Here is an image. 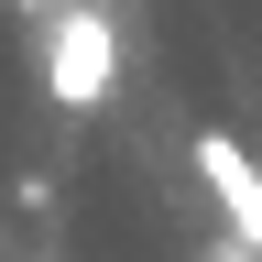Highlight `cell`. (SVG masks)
I'll return each instance as SVG.
<instances>
[{
	"label": "cell",
	"instance_id": "6da1fadb",
	"mask_svg": "<svg viewBox=\"0 0 262 262\" xmlns=\"http://www.w3.org/2000/svg\"><path fill=\"white\" fill-rule=\"evenodd\" d=\"M110 88H120V22L98 0L55 11L44 22V98L55 110H110Z\"/></svg>",
	"mask_w": 262,
	"mask_h": 262
},
{
	"label": "cell",
	"instance_id": "7a4b0ae2",
	"mask_svg": "<svg viewBox=\"0 0 262 262\" xmlns=\"http://www.w3.org/2000/svg\"><path fill=\"white\" fill-rule=\"evenodd\" d=\"M196 175H208V196H219V219H229V241H241L251 262H262V164L229 142V131H196Z\"/></svg>",
	"mask_w": 262,
	"mask_h": 262
},
{
	"label": "cell",
	"instance_id": "3957f363",
	"mask_svg": "<svg viewBox=\"0 0 262 262\" xmlns=\"http://www.w3.org/2000/svg\"><path fill=\"white\" fill-rule=\"evenodd\" d=\"M22 11H77V0H22Z\"/></svg>",
	"mask_w": 262,
	"mask_h": 262
}]
</instances>
